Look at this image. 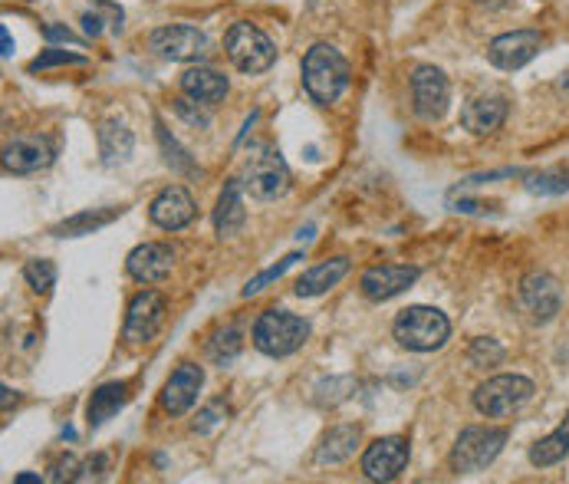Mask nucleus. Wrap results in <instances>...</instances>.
<instances>
[{
	"mask_svg": "<svg viewBox=\"0 0 569 484\" xmlns=\"http://www.w3.org/2000/svg\"><path fill=\"white\" fill-rule=\"evenodd\" d=\"M303 89L320 106L339 103V96L349 89L346 56L336 47H329V43H313L303 56Z\"/></svg>",
	"mask_w": 569,
	"mask_h": 484,
	"instance_id": "f257e3e1",
	"label": "nucleus"
},
{
	"mask_svg": "<svg viewBox=\"0 0 569 484\" xmlns=\"http://www.w3.org/2000/svg\"><path fill=\"white\" fill-rule=\"evenodd\" d=\"M244 191L254 201H277L287 195L290 188V168L283 162V155L277 145L270 142H254L247 149L244 159Z\"/></svg>",
	"mask_w": 569,
	"mask_h": 484,
	"instance_id": "f03ea898",
	"label": "nucleus"
},
{
	"mask_svg": "<svg viewBox=\"0 0 569 484\" xmlns=\"http://www.w3.org/2000/svg\"><path fill=\"white\" fill-rule=\"evenodd\" d=\"M250 340H254V350L264 356L283 359L303 350V343L310 340V323L290 310H267L257 317Z\"/></svg>",
	"mask_w": 569,
	"mask_h": 484,
	"instance_id": "7ed1b4c3",
	"label": "nucleus"
},
{
	"mask_svg": "<svg viewBox=\"0 0 569 484\" xmlns=\"http://www.w3.org/2000/svg\"><path fill=\"white\" fill-rule=\"evenodd\" d=\"M392 336L412 353H435L448 343L451 320L438 307H408L395 317Z\"/></svg>",
	"mask_w": 569,
	"mask_h": 484,
	"instance_id": "20e7f679",
	"label": "nucleus"
},
{
	"mask_svg": "<svg viewBox=\"0 0 569 484\" xmlns=\"http://www.w3.org/2000/svg\"><path fill=\"white\" fill-rule=\"evenodd\" d=\"M224 53L234 63V70H241L244 76L267 73L277 63V47L264 30L250 20H237L224 37Z\"/></svg>",
	"mask_w": 569,
	"mask_h": 484,
	"instance_id": "39448f33",
	"label": "nucleus"
},
{
	"mask_svg": "<svg viewBox=\"0 0 569 484\" xmlns=\"http://www.w3.org/2000/svg\"><path fill=\"white\" fill-rule=\"evenodd\" d=\"M510 432L497 429V425H474V429H464L458 435V442L451 448V471L458 475H474V471H484L487 465H494V458L504 452Z\"/></svg>",
	"mask_w": 569,
	"mask_h": 484,
	"instance_id": "423d86ee",
	"label": "nucleus"
},
{
	"mask_svg": "<svg viewBox=\"0 0 569 484\" xmlns=\"http://www.w3.org/2000/svg\"><path fill=\"white\" fill-rule=\"evenodd\" d=\"M533 392H537V386L520 373L491 376L474 389V409L487 419H504V415H514L520 405H527Z\"/></svg>",
	"mask_w": 569,
	"mask_h": 484,
	"instance_id": "0eeeda50",
	"label": "nucleus"
},
{
	"mask_svg": "<svg viewBox=\"0 0 569 484\" xmlns=\"http://www.w3.org/2000/svg\"><path fill=\"white\" fill-rule=\"evenodd\" d=\"M149 50L172 63H195V60H204V56H208L211 40H208V33L198 27L168 24V27H158L149 33Z\"/></svg>",
	"mask_w": 569,
	"mask_h": 484,
	"instance_id": "6e6552de",
	"label": "nucleus"
},
{
	"mask_svg": "<svg viewBox=\"0 0 569 484\" xmlns=\"http://www.w3.org/2000/svg\"><path fill=\"white\" fill-rule=\"evenodd\" d=\"M168 317V303L158 290H142L129 300V313H125V326H122V340L129 346H142L152 343L158 333H162Z\"/></svg>",
	"mask_w": 569,
	"mask_h": 484,
	"instance_id": "1a4fd4ad",
	"label": "nucleus"
},
{
	"mask_svg": "<svg viewBox=\"0 0 569 484\" xmlns=\"http://www.w3.org/2000/svg\"><path fill=\"white\" fill-rule=\"evenodd\" d=\"M451 103V83L448 76L438 70V66L421 63L412 73V109L418 119L425 122H438L448 112Z\"/></svg>",
	"mask_w": 569,
	"mask_h": 484,
	"instance_id": "9d476101",
	"label": "nucleus"
},
{
	"mask_svg": "<svg viewBox=\"0 0 569 484\" xmlns=\"http://www.w3.org/2000/svg\"><path fill=\"white\" fill-rule=\"evenodd\" d=\"M543 47H546V37L540 30H510L491 40L487 60H491V66H497V70L514 73V70H523L530 60H537Z\"/></svg>",
	"mask_w": 569,
	"mask_h": 484,
	"instance_id": "9b49d317",
	"label": "nucleus"
},
{
	"mask_svg": "<svg viewBox=\"0 0 569 484\" xmlns=\"http://www.w3.org/2000/svg\"><path fill=\"white\" fill-rule=\"evenodd\" d=\"M520 310L527 313L530 323H550L563 310V290L546 270H533L520 280Z\"/></svg>",
	"mask_w": 569,
	"mask_h": 484,
	"instance_id": "f8f14e48",
	"label": "nucleus"
},
{
	"mask_svg": "<svg viewBox=\"0 0 569 484\" xmlns=\"http://www.w3.org/2000/svg\"><path fill=\"white\" fill-rule=\"evenodd\" d=\"M56 159V145L50 135H40V132H27V135H17L4 145V172L7 175H33V172H43L50 168Z\"/></svg>",
	"mask_w": 569,
	"mask_h": 484,
	"instance_id": "ddd939ff",
	"label": "nucleus"
},
{
	"mask_svg": "<svg viewBox=\"0 0 569 484\" xmlns=\"http://www.w3.org/2000/svg\"><path fill=\"white\" fill-rule=\"evenodd\" d=\"M408 455H412V445L402 435H385L379 442H372L366 452H362V475L369 481H395L408 465Z\"/></svg>",
	"mask_w": 569,
	"mask_h": 484,
	"instance_id": "4468645a",
	"label": "nucleus"
},
{
	"mask_svg": "<svg viewBox=\"0 0 569 484\" xmlns=\"http://www.w3.org/2000/svg\"><path fill=\"white\" fill-rule=\"evenodd\" d=\"M198 215V205L191 198V191L185 185H168L155 195V201L149 205V218L155 228L162 231H181L188 228Z\"/></svg>",
	"mask_w": 569,
	"mask_h": 484,
	"instance_id": "2eb2a0df",
	"label": "nucleus"
},
{
	"mask_svg": "<svg viewBox=\"0 0 569 484\" xmlns=\"http://www.w3.org/2000/svg\"><path fill=\"white\" fill-rule=\"evenodd\" d=\"M421 277L418 267H408V264H382V267H369L366 274L359 280V290L362 297L372 300V303H385L398 294H405L408 287L415 284Z\"/></svg>",
	"mask_w": 569,
	"mask_h": 484,
	"instance_id": "dca6fc26",
	"label": "nucleus"
},
{
	"mask_svg": "<svg viewBox=\"0 0 569 484\" xmlns=\"http://www.w3.org/2000/svg\"><path fill=\"white\" fill-rule=\"evenodd\" d=\"M175 267V251L162 241H145L125 257V270L139 284H162Z\"/></svg>",
	"mask_w": 569,
	"mask_h": 484,
	"instance_id": "f3484780",
	"label": "nucleus"
},
{
	"mask_svg": "<svg viewBox=\"0 0 569 484\" xmlns=\"http://www.w3.org/2000/svg\"><path fill=\"white\" fill-rule=\"evenodd\" d=\"M201 386H204V369L198 363H181L162 389V409L168 415H185L198 402Z\"/></svg>",
	"mask_w": 569,
	"mask_h": 484,
	"instance_id": "a211bd4d",
	"label": "nucleus"
},
{
	"mask_svg": "<svg viewBox=\"0 0 569 484\" xmlns=\"http://www.w3.org/2000/svg\"><path fill=\"white\" fill-rule=\"evenodd\" d=\"M510 103L507 96H477L461 109V126L471 135H494L507 122Z\"/></svg>",
	"mask_w": 569,
	"mask_h": 484,
	"instance_id": "6ab92c4d",
	"label": "nucleus"
},
{
	"mask_svg": "<svg viewBox=\"0 0 569 484\" xmlns=\"http://www.w3.org/2000/svg\"><path fill=\"white\" fill-rule=\"evenodd\" d=\"M247 221V208H244V182L241 178H231L221 195H218V208H214V231H218V238H234V234H241Z\"/></svg>",
	"mask_w": 569,
	"mask_h": 484,
	"instance_id": "aec40b11",
	"label": "nucleus"
},
{
	"mask_svg": "<svg viewBox=\"0 0 569 484\" xmlns=\"http://www.w3.org/2000/svg\"><path fill=\"white\" fill-rule=\"evenodd\" d=\"M181 93L191 96L195 103L201 106H218L221 99L227 96V89H231V83H227V76L211 70V66H191V70L181 73Z\"/></svg>",
	"mask_w": 569,
	"mask_h": 484,
	"instance_id": "412c9836",
	"label": "nucleus"
},
{
	"mask_svg": "<svg viewBox=\"0 0 569 484\" xmlns=\"http://www.w3.org/2000/svg\"><path fill=\"white\" fill-rule=\"evenodd\" d=\"M346 274H349V257H329V261H320L297 280V297H320L326 290H333Z\"/></svg>",
	"mask_w": 569,
	"mask_h": 484,
	"instance_id": "4be33fe9",
	"label": "nucleus"
},
{
	"mask_svg": "<svg viewBox=\"0 0 569 484\" xmlns=\"http://www.w3.org/2000/svg\"><path fill=\"white\" fill-rule=\"evenodd\" d=\"M132 149H135V135L132 129L125 126L122 119H106L99 126V152H102V162L106 165H122L132 159Z\"/></svg>",
	"mask_w": 569,
	"mask_h": 484,
	"instance_id": "5701e85b",
	"label": "nucleus"
},
{
	"mask_svg": "<svg viewBox=\"0 0 569 484\" xmlns=\"http://www.w3.org/2000/svg\"><path fill=\"white\" fill-rule=\"evenodd\" d=\"M359 448V425H336L316 448V465H343Z\"/></svg>",
	"mask_w": 569,
	"mask_h": 484,
	"instance_id": "b1692460",
	"label": "nucleus"
},
{
	"mask_svg": "<svg viewBox=\"0 0 569 484\" xmlns=\"http://www.w3.org/2000/svg\"><path fill=\"white\" fill-rule=\"evenodd\" d=\"M122 215V208H102V211H79V215L66 218L60 224H53L50 234L53 238H83V234H93L99 228H106V224H112Z\"/></svg>",
	"mask_w": 569,
	"mask_h": 484,
	"instance_id": "393cba45",
	"label": "nucleus"
},
{
	"mask_svg": "<svg viewBox=\"0 0 569 484\" xmlns=\"http://www.w3.org/2000/svg\"><path fill=\"white\" fill-rule=\"evenodd\" d=\"M125 402H129V386H125V382H102L93 392V399H89V425H93V429L106 425Z\"/></svg>",
	"mask_w": 569,
	"mask_h": 484,
	"instance_id": "a878e982",
	"label": "nucleus"
},
{
	"mask_svg": "<svg viewBox=\"0 0 569 484\" xmlns=\"http://www.w3.org/2000/svg\"><path fill=\"white\" fill-rule=\"evenodd\" d=\"M566 452H569V415L560 425H556L550 435H543L540 442L530 448V465L553 468V465H560V461L566 458Z\"/></svg>",
	"mask_w": 569,
	"mask_h": 484,
	"instance_id": "bb28decb",
	"label": "nucleus"
},
{
	"mask_svg": "<svg viewBox=\"0 0 569 484\" xmlns=\"http://www.w3.org/2000/svg\"><path fill=\"white\" fill-rule=\"evenodd\" d=\"M527 182L523 188L530 191V195H540V198H550V195H566L569 191V168H543V172H530L523 175Z\"/></svg>",
	"mask_w": 569,
	"mask_h": 484,
	"instance_id": "cd10ccee",
	"label": "nucleus"
},
{
	"mask_svg": "<svg viewBox=\"0 0 569 484\" xmlns=\"http://www.w3.org/2000/svg\"><path fill=\"white\" fill-rule=\"evenodd\" d=\"M244 350V340H241V330L237 326H224V330H218L211 336V343H208V359L214 366H231L237 356H241Z\"/></svg>",
	"mask_w": 569,
	"mask_h": 484,
	"instance_id": "c85d7f7f",
	"label": "nucleus"
},
{
	"mask_svg": "<svg viewBox=\"0 0 569 484\" xmlns=\"http://www.w3.org/2000/svg\"><path fill=\"white\" fill-rule=\"evenodd\" d=\"M155 129H158V142H162V152H165V162L175 168V172H181V175H201V168L188 159V152L181 149V145L172 139V135H168V129L162 126V122L155 119Z\"/></svg>",
	"mask_w": 569,
	"mask_h": 484,
	"instance_id": "c756f323",
	"label": "nucleus"
},
{
	"mask_svg": "<svg viewBox=\"0 0 569 484\" xmlns=\"http://www.w3.org/2000/svg\"><path fill=\"white\" fill-rule=\"evenodd\" d=\"M504 356H507V350L494 340V336H477V340L471 343V350H468V359H471L474 369L500 366V363H504Z\"/></svg>",
	"mask_w": 569,
	"mask_h": 484,
	"instance_id": "7c9ffc66",
	"label": "nucleus"
},
{
	"mask_svg": "<svg viewBox=\"0 0 569 484\" xmlns=\"http://www.w3.org/2000/svg\"><path fill=\"white\" fill-rule=\"evenodd\" d=\"M297 261H303V254L300 251H293V254H287L283 257L280 264H273V267H267V270H260L257 277H250L247 284H244V290H241V297H257L260 290H264L267 284H273V280H280L283 274H287V270L297 264Z\"/></svg>",
	"mask_w": 569,
	"mask_h": 484,
	"instance_id": "2f4dec72",
	"label": "nucleus"
},
{
	"mask_svg": "<svg viewBox=\"0 0 569 484\" xmlns=\"http://www.w3.org/2000/svg\"><path fill=\"white\" fill-rule=\"evenodd\" d=\"M24 280H27L30 290H37V294H50L53 284H56V264L43 261V257H37V261H27L24 264Z\"/></svg>",
	"mask_w": 569,
	"mask_h": 484,
	"instance_id": "473e14b6",
	"label": "nucleus"
},
{
	"mask_svg": "<svg viewBox=\"0 0 569 484\" xmlns=\"http://www.w3.org/2000/svg\"><path fill=\"white\" fill-rule=\"evenodd\" d=\"M66 63L83 66V63H86V56H83V53H70V50H56V47H50L47 53H40L37 60H30V73L50 70V66H66Z\"/></svg>",
	"mask_w": 569,
	"mask_h": 484,
	"instance_id": "72a5a7b5",
	"label": "nucleus"
},
{
	"mask_svg": "<svg viewBox=\"0 0 569 484\" xmlns=\"http://www.w3.org/2000/svg\"><path fill=\"white\" fill-rule=\"evenodd\" d=\"M175 112H178V116L185 119V122H191V126H195V129H208V126H211L208 112L201 109V103H195V99L185 96V93H181V96L175 99Z\"/></svg>",
	"mask_w": 569,
	"mask_h": 484,
	"instance_id": "f704fd0d",
	"label": "nucleus"
},
{
	"mask_svg": "<svg viewBox=\"0 0 569 484\" xmlns=\"http://www.w3.org/2000/svg\"><path fill=\"white\" fill-rule=\"evenodd\" d=\"M224 415H227V405L218 399V402H211V405H204V409L198 412V419L191 422V429H195L198 435H208L211 429H218V425L224 422Z\"/></svg>",
	"mask_w": 569,
	"mask_h": 484,
	"instance_id": "c9c22d12",
	"label": "nucleus"
},
{
	"mask_svg": "<svg viewBox=\"0 0 569 484\" xmlns=\"http://www.w3.org/2000/svg\"><path fill=\"white\" fill-rule=\"evenodd\" d=\"M43 37H47L50 43H70V47H83V37H76V33L70 27H63V24H47L43 27Z\"/></svg>",
	"mask_w": 569,
	"mask_h": 484,
	"instance_id": "e433bc0d",
	"label": "nucleus"
},
{
	"mask_svg": "<svg viewBox=\"0 0 569 484\" xmlns=\"http://www.w3.org/2000/svg\"><path fill=\"white\" fill-rule=\"evenodd\" d=\"M109 471V458L106 455H96V458H89L79 465V481H86V478H102Z\"/></svg>",
	"mask_w": 569,
	"mask_h": 484,
	"instance_id": "4c0bfd02",
	"label": "nucleus"
},
{
	"mask_svg": "<svg viewBox=\"0 0 569 484\" xmlns=\"http://www.w3.org/2000/svg\"><path fill=\"white\" fill-rule=\"evenodd\" d=\"M514 175H523V172H517V168H500V172H484V175L464 178L461 185H484V182H497V178H514Z\"/></svg>",
	"mask_w": 569,
	"mask_h": 484,
	"instance_id": "58836bf2",
	"label": "nucleus"
},
{
	"mask_svg": "<svg viewBox=\"0 0 569 484\" xmlns=\"http://www.w3.org/2000/svg\"><path fill=\"white\" fill-rule=\"evenodd\" d=\"M102 24H106V20H102L96 10H89V14H83V30H86V37L89 40H96L99 33H102Z\"/></svg>",
	"mask_w": 569,
	"mask_h": 484,
	"instance_id": "ea45409f",
	"label": "nucleus"
},
{
	"mask_svg": "<svg viewBox=\"0 0 569 484\" xmlns=\"http://www.w3.org/2000/svg\"><path fill=\"white\" fill-rule=\"evenodd\" d=\"M0 47H4V50H0V53H4V60H10V56H14V40H10V30L7 27L0 30Z\"/></svg>",
	"mask_w": 569,
	"mask_h": 484,
	"instance_id": "a19ab883",
	"label": "nucleus"
},
{
	"mask_svg": "<svg viewBox=\"0 0 569 484\" xmlns=\"http://www.w3.org/2000/svg\"><path fill=\"white\" fill-rule=\"evenodd\" d=\"M477 7H487V10H500V7H510L514 0H474Z\"/></svg>",
	"mask_w": 569,
	"mask_h": 484,
	"instance_id": "79ce46f5",
	"label": "nucleus"
},
{
	"mask_svg": "<svg viewBox=\"0 0 569 484\" xmlns=\"http://www.w3.org/2000/svg\"><path fill=\"white\" fill-rule=\"evenodd\" d=\"M0 392H4V412H10V402H17L20 396H17V392H14V389H10V386H4V389H0Z\"/></svg>",
	"mask_w": 569,
	"mask_h": 484,
	"instance_id": "37998d69",
	"label": "nucleus"
},
{
	"mask_svg": "<svg viewBox=\"0 0 569 484\" xmlns=\"http://www.w3.org/2000/svg\"><path fill=\"white\" fill-rule=\"evenodd\" d=\"M14 481H17V484H40L43 478H40V475H17Z\"/></svg>",
	"mask_w": 569,
	"mask_h": 484,
	"instance_id": "c03bdc74",
	"label": "nucleus"
}]
</instances>
